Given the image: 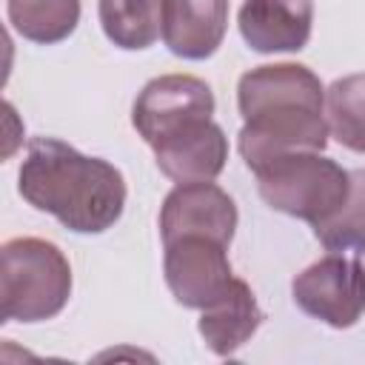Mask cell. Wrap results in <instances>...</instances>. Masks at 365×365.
<instances>
[{
	"mask_svg": "<svg viewBox=\"0 0 365 365\" xmlns=\"http://www.w3.org/2000/svg\"><path fill=\"white\" fill-rule=\"evenodd\" d=\"M97 14L106 37L125 51H143L163 34V0H100Z\"/></svg>",
	"mask_w": 365,
	"mask_h": 365,
	"instance_id": "13",
	"label": "cell"
},
{
	"mask_svg": "<svg viewBox=\"0 0 365 365\" xmlns=\"http://www.w3.org/2000/svg\"><path fill=\"white\" fill-rule=\"evenodd\" d=\"M11 29L31 43L66 40L80 23V0H9Z\"/></svg>",
	"mask_w": 365,
	"mask_h": 365,
	"instance_id": "14",
	"label": "cell"
},
{
	"mask_svg": "<svg viewBox=\"0 0 365 365\" xmlns=\"http://www.w3.org/2000/svg\"><path fill=\"white\" fill-rule=\"evenodd\" d=\"M214 94L205 80L194 74H163L143 86L134 100L131 123L137 134L154 145L191 123L211 120Z\"/></svg>",
	"mask_w": 365,
	"mask_h": 365,
	"instance_id": "6",
	"label": "cell"
},
{
	"mask_svg": "<svg viewBox=\"0 0 365 365\" xmlns=\"http://www.w3.org/2000/svg\"><path fill=\"white\" fill-rule=\"evenodd\" d=\"M20 197L74 234L108 231L125 208L120 168L54 137H34L17 171Z\"/></svg>",
	"mask_w": 365,
	"mask_h": 365,
	"instance_id": "2",
	"label": "cell"
},
{
	"mask_svg": "<svg viewBox=\"0 0 365 365\" xmlns=\"http://www.w3.org/2000/svg\"><path fill=\"white\" fill-rule=\"evenodd\" d=\"M157 168L180 182L214 180L228 160V140L214 120H200L151 145Z\"/></svg>",
	"mask_w": 365,
	"mask_h": 365,
	"instance_id": "10",
	"label": "cell"
},
{
	"mask_svg": "<svg viewBox=\"0 0 365 365\" xmlns=\"http://www.w3.org/2000/svg\"><path fill=\"white\" fill-rule=\"evenodd\" d=\"M228 245L211 237H177L165 242V285L182 308L202 311L234 279Z\"/></svg>",
	"mask_w": 365,
	"mask_h": 365,
	"instance_id": "7",
	"label": "cell"
},
{
	"mask_svg": "<svg viewBox=\"0 0 365 365\" xmlns=\"http://www.w3.org/2000/svg\"><path fill=\"white\" fill-rule=\"evenodd\" d=\"M254 174L268 208L311 225L328 220L345 202L351 185V171L322 151L279 154L254 168Z\"/></svg>",
	"mask_w": 365,
	"mask_h": 365,
	"instance_id": "4",
	"label": "cell"
},
{
	"mask_svg": "<svg viewBox=\"0 0 365 365\" xmlns=\"http://www.w3.org/2000/svg\"><path fill=\"white\" fill-rule=\"evenodd\" d=\"M325 120L339 145L365 154V74H348L328 86Z\"/></svg>",
	"mask_w": 365,
	"mask_h": 365,
	"instance_id": "15",
	"label": "cell"
},
{
	"mask_svg": "<svg viewBox=\"0 0 365 365\" xmlns=\"http://www.w3.org/2000/svg\"><path fill=\"white\" fill-rule=\"evenodd\" d=\"M71 297V265L40 237H14L0 251V314L6 322H43Z\"/></svg>",
	"mask_w": 365,
	"mask_h": 365,
	"instance_id": "3",
	"label": "cell"
},
{
	"mask_svg": "<svg viewBox=\"0 0 365 365\" xmlns=\"http://www.w3.org/2000/svg\"><path fill=\"white\" fill-rule=\"evenodd\" d=\"M291 297L308 317L331 328H351L365 314V265L331 251L294 277Z\"/></svg>",
	"mask_w": 365,
	"mask_h": 365,
	"instance_id": "5",
	"label": "cell"
},
{
	"mask_svg": "<svg viewBox=\"0 0 365 365\" xmlns=\"http://www.w3.org/2000/svg\"><path fill=\"white\" fill-rule=\"evenodd\" d=\"M314 234L328 251H365V168L351 171L345 202L317 222Z\"/></svg>",
	"mask_w": 365,
	"mask_h": 365,
	"instance_id": "16",
	"label": "cell"
},
{
	"mask_svg": "<svg viewBox=\"0 0 365 365\" xmlns=\"http://www.w3.org/2000/svg\"><path fill=\"white\" fill-rule=\"evenodd\" d=\"M237 231V205L234 200L205 182H180L160 208V237L163 245L177 237H211L222 245H231Z\"/></svg>",
	"mask_w": 365,
	"mask_h": 365,
	"instance_id": "8",
	"label": "cell"
},
{
	"mask_svg": "<svg viewBox=\"0 0 365 365\" xmlns=\"http://www.w3.org/2000/svg\"><path fill=\"white\" fill-rule=\"evenodd\" d=\"M237 106L242 114L240 154L251 171L271 157L328 145L325 88L308 66L274 63L245 71Z\"/></svg>",
	"mask_w": 365,
	"mask_h": 365,
	"instance_id": "1",
	"label": "cell"
},
{
	"mask_svg": "<svg viewBox=\"0 0 365 365\" xmlns=\"http://www.w3.org/2000/svg\"><path fill=\"white\" fill-rule=\"evenodd\" d=\"M248 48L259 54L299 51L311 40L314 3L311 0H245L237 17Z\"/></svg>",
	"mask_w": 365,
	"mask_h": 365,
	"instance_id": "9",
	"label": "cell"
},
{
	"mask_svg": "<svg viewBox=\"0 0 365 365\" xmlns=\"http://www.w3.org/2000/svg\"><path fill=\"white\" fill-rule=\"evenodd\" d=\"M265 314L251 291V285L240 277H234L228 282V288L202 308L197 331L202 336V342L208 345V351H214L217 356H231L237 354L262 325Z\"/></svg>",
	"mask_w": 365,
	"mask_h": 365,
	"instance_id": "12",
	"label": "cell"
},
{
	"mask_svg": "<svg viewBox=\"0 0 365 365\" xmlns=\"http://www.w3.org/2000/svg\"><path fill=\"white\" fill-rule=\"evenodd\" d=\"M228 29V0H163V43L182 60L211 57Z\"/></svg>",
	"mask_w": 365,
	"mask_h": 365,
	"instance_id": "11",
	"label": "cell"
}]
</instances>
